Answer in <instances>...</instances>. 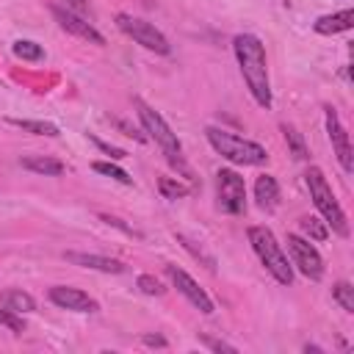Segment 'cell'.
<instances>
[{
  "mask_svg": "<svg viewBox=\"0 0 354 354\" xmlns=\"http://www.w3.org/2000/svg\"><path fill=\"white\" fill-rule=\"evenodd\" d=\"M0 326H8L14 335H22V332H25L22 313H14V310H8V307L0 304Z\"/></svg>",
  "mask_w": 354,
  "mask_h": 354,
  "instance_id": "cell-25",
  "label": "cell"
},
{
  "mask_svg": "<svg viewBox=\"0 0 354 354\" xmlns=\"http://www.w3.org/2000/svg\"><path fill=\"white\" fill-rule=\"evenodd\" d=\"M91 169H94L97 174H105V177H111V180H119L122 185H133V177H130L124 169H119V166H113V163H108V160H94Z\"/></svg>",
  "mask_w": 354,
  "mask_h": 354,
  "instance_id": "cell-22",
  "label": "cell"
},
{
  "mask_svg": "<svg viewBox=\"0 0 354 354\" xmlns=\"http://www.w3.org/2000/svg\"><path fill=\"white\" fill-rule=\"evenodd\" d=\"M116 28L122 30V33H127L136 44H141L144 50H152V53H158V55H169V39L152 25V22H147V19H141V17H133V14H116Z\"/></svg>",
  "mask_w": 354,
  "mask_h": 354,
  "instance_id": "cell-6",
  "label": "cell"
},
{
  "mask_svg": "<svg viewBox=\"0 0 354 354\" xmlns=\"http://www.w3.org/2000/svg\"><path fill=\"white\" fill-rule=\"evenodd\" d=\"M282 136H285V141H288V147H290L293 158L304 160V158L310 155V152H307V144H304V138H301V133H299L293 124H282Z\"/></svg>",
  "mask_w": 354,
  "mask_h": 354,
  "instance_id": "cell-21",
  "label": "cell"
},
{
  "mask_svg": "<svg viewBox=\"0 0 354 354\" xmlns=\"http://www.w3.org/2000/svg\"><path fill=\"white\" fill-rule=\"evenodd\" d=\"M216 199L218 210L238 216L246 210V183L235 169H218L216 171Z\"/></svg>",
  "mask_w": 354,
  "mask_h": 354,
  "instance_id": "cell-7",
  "label": "cell"
},
{
  "mask_svg": "<svg viewBox=\"0 0 354 354\" xmlns=\"http://www.w3.org/2000/svg\"><path fill=\"white\" fill-rule=\"evenodd\" d=\"M158 191H160L163 199H183V196H188V188L183 183H177L174 177H160L158 180Z\"/></svg>",
  "mask_w": 354,
  "mask_h": 354,
  "instance_id": "cell-24",
  "label": "cell"
},
{
  "mask_svg": "<svg viewBox=\"0 0 354 354\" xmlns=\"http://www.w3.org/2000/svg\"><path fill=\"white\" fill-rule=\"evenodd\" d=\"M0 304L8 307V310H14V313H33V310H36L33 296L25 293V290H19V288L3 290V293H0Z\"/></svg>",
  "mask_w": 354,
  "mask_h": 354,
  "instance_id": "cell-17",
  "label": "cell"
},
{
  "mask_svg": "<svg viewBox=\"0 0 354 354\" xmlns=\"http://www.w3.org/2000/svg\"><path fill=\"white\" fill-rule=\"evenodd\" d=\"M141 340H144L147 346H158V348H163V346H166V337H160V335H144Z\"/></svg>",
  "mask_w": 354,
  "mask_h": 354,
  "instance_id": "cell-31",
  "label": "cell"
},
{
  "mask_svg": "<svg viewBox=\"0 0 354 354\" xmlns=\"http://www.w3.org/2000/svg\"><path fill=\"white\" fill-rule=\"evenodd\" d=\"M64 3H66L69 11H75V14H80V17L88 14V3H86V0H64Z\"/></svg>",
  "mask_w": 354,
  "mask_h": 354,
  "instance_id": "cell-30",
  "label": "cell"
},
{
  "mask_svg": "<svg viewBox=\"0 0 354 354\" xmlns=\"http://www.w3.org/2000/svg\"><path fill=\"white\" fill-rule=\"evenodd\" d=\"M202 343L207 346V348H213V351H227V354H235V346H230V343H221V340H213V337H202Z\"/></svg>",
  "mask_w": 354,
  "mask_h": 354,
  "instance_id": "cell-29",
  "label": "cell"
},
{
  "mask_svg": "<svg viewBox=\"0 0 354 354\" xmlns=\"http://www.w3.org/2000/svg\"><path fill=\"white\" fill-rule=\"evenodd\" d=\"M354 25V11L351 8H343L337 14H326V17H318L315 19V33L321 36H335V33H343V30H351Z\"/></svg>",
  "mask_w": 354,
  "mask_h": 354,
  "instance_id": "cell-14",
  "label": "cell"
},
{
  "mask_svg": "<svg viewBox=\"0 0 354 354\" xmlns=\"http://www.w3.org/2000/svg\"><path fill=\"white\" fill-rule=\"evenodd\" d=\"M166 277L171 279V285L199 310V313H205V315H210L213 310H216V304H213V299L205 293V288L191 277V274H185L180 266H166Z\"/></svg>",
  "mask_w": 354,
  "mask_h": 354,
  "instance_id": "cell-9",
  "label": "cell"
},
{
  "mask_svg": "<svg viewBox=\"0 0 354 354\" xmlns=\"http://www.w3.org/2000/svg\"><path fill=\"white\" fill-rule=\"evenodd\" d=\"M133 105H136V113H138V122H141L144 133H149V138L160 147V152L166 155V160H169L171 166H183V147H180L177 133L169 127V122H166L155 108H149L141 97H136Z\"/></svg>",
  "mask_w": 354,
  "mask_h": 354,
  "instance_id": "cell-4",
  "label": "cell"
},
{
  "mask_svg": "<svg viewBox=\"0 0 354 354\" xmlns=\"http://www.w3.org/2000/svg\"><path fill=\"white\" fill-rule=\"evenodd\" d=\"M136 285H138V290L147 293V296H163V293H166V288L160 285V279L152 277V274H141Z\"/></svg>",
  "mask_w": 354,
  "mask_h": 354,
  "instance_id": "cell-26",
  "label": "cell"
},
{
  "mask_svg": "<svg viewBox=\"0 0 354 354\" xmlns=\"http://www.w3.org/2000/svg\"><path fill=\"white\" fill-rule=\"evenodd\" d=\"M304 177H307L310 199H313V205L318 207V213L324 216V221H326V224H332V230H335L337 235H348V221H346V213H343L340 202L335 199L332 185L326 183L324 171H321L318 166H310Z\"/></svg>",
  "mask_w": 354,
  "mask_h": 354,
  "instance_id": "cell-5",
  "label": "cell"
},
{
  "mask_svg": "<svg viewBox=\"0 0 354 354\" xmlns=\"http://www.w3.org/2000/svg\"><path fill=\"white\" fill-rule=\"evenodd\" d=\"M232 50L241 66V75L260 108H271V83H268V64L266 47L254 33H238L232 39Z\"/></svg>",
  "mask_w": 354,
  "mask_h": 354,
  "instance_id": "cell-1",
  "label": "cell"
},
{
  "mask_svg": "<svg viewBox=\"0 0 354 354\" xmlns=\"http://www.w3.org/2000/svg\"><path fill=\"white\" fill-rule=\"evenodd\" d=\"M288 254H290V266H296L307 279H321L324 277V260L318 254V249L301 238V235H288Z\"/></svg>",
  "mask_w": 354,
  "mask_h": 354,
  "instance_id": "cell-8",
  "label": "cell"
},
{
  "mask_svg": "<svg viewBox=\"0 0 354 354\" xmlns=\"http://www.w3.org/2000/svg\"><path fill=\"white\" fill-rule=\"evenodd\" d=\"M50 301L58 304L61 310H72V313H97L100 304L80 288H69V285H55L50 288Z\"/></svg>",
  "mask_w": 354,
  "mask_h": 354,
  "instance_id": "cell-12",
  "label": "cell"
},
{
  "mask_svg": "<svg viewBox=\"0 0 354 354\" xmlns=\"http://www.w3.org/2000/svg\"><path fill=\"white\" fill-rule=\"evenodd\" d=\"M50 11H53L55 22H58L66 33H72V36H77V39L88 41V44H97V47H102V44H105V36H102V33H100V30L86 19V17H80V14L69 11V8H61V6H53Z\"/></svg>",
  "mask_w": 354,
  "mask_h": 354,
  "instance_id": "cell-10",
  "label": "cell"
},
{
  "mask_svg": "<svg viewBox=\"0 0 354 354\" xmlns=\"http://www.w3.org/2000/svg\"><path fill=\"white\" fill-rule=\"evenodd\" d=\"M324 113H326V133H329L332 149H335V155H337L343 171L351 174V171H354V158H351V141H348V133H346V127H343V122H340V116H337V111H335L332 105H326Z\"/></svg>",
  "mask_w": 354,
  "mask_h": 354,
  "instance_id": "cell-11",
  "label": "cell"
},
{
  "mask_svg": "<svg viewBox=\"0 0 354 354\" xmlns=\"http://www.w3.org/2000/svg\"><path fill=\"white\" fill-rule=\"evenodd\" d=\"M299 230H301V235L310 238V241H326V238H329L326 224H324L321 218H315V216H304V218L299 221Z\"/></svg>",
  "mask_w": 354,
  "mask_h": 354,
  "instance_id": "cell-19",
  "label": "cell"
},
{
  "mask_svg": "<svg viewBox=\"0 0 354 354\" xmlns=\"http://www.w3.org/2000/svg\"><path fill=\"white\" fill-rule=\"evenodd\" d=\"M100 218H102L105 224H111V227H116V230H122V232H127V235H133V238H141V235H138V232H136L133 227H127V224H124L122 218H116V216H108V213H100Z\"/></svg>",
  "mask_w": 354,
  "mask_h": 354,
  "instance_id": "cell-28",
  "label": "cell"
},
{
  "mask_svg": "<svg viewBox=\"0 0 354 354\" xmlns=\"http://www.w3.org/2000/svg\"><path fill=\"white\" fill-rule=\"evenodd\" d=\"M88 138H91V141L97 144V149H100V152H105L108 158H113V160H122V158H127V152H124V149H119V147H111L108 141H102V138H97V136H88Z\"/></svg>",
  "mask_w": 354,
  "mask_h": 354,
  "instance_id": "cell-27",
  "label": "cell"
},
{
  "mask_svg": "<svg viewBox=\"0 0 354 354\" xmlns=\"http://www.w3.org/2000/svg\"><path fill=\"white\" fill-rule=\"evenodd\" d=\"M66 263L80 266V268H94V271H105V274H122L124 263L113 260V257H102V254H88V252H64Z\"/></svg>",
  "mask_w": 354,
  "mask_h": 354,
  "instance_id": "cell-13",
  "label": "cell"
},
{
  "mask_svg": "<svg viewBox=\"0 0 354 354\" xmlns=\"http://www.w3.org/2000/svg\"><path fill=\"white\" fill-rule=\"evenodd\" d=\"M8 124H14V127H19L25 133H33V136H50V138L58 136V127L53 122H41V119H14L11 116Z\"/></svg>",
  "mask_w": 354,
  "mask_h": 354,
  "instance_id": "cell-18",
  "label": "cell"
},
{
  "mask_svg": "<svg viewBox=\"0 0 354 354\" xmlns=\"http://www.w3.org/2000/svg\"><path fill=\"white\" fill-rule=\"evenodd\" d=\"M246 238L254 249V254L260 257V263L266 266V271L279 282V285H290L293 282V268L288 263V254L282 252V246L277 243L274 232L268 227H249L246 230Z\"/></svg>",
  "mask_w": 354,
  "mask_h": 354,
  "instance_id": "cell-3",
  "label": "cell"
},
{
  "mask_svg": "<svg viewBox=\"0 0 354 354\" xmlns=\"http://www.w3.org/2000/svg\"><path fill=\"white\" fill-rule=\"evenodd\" d=\"M19 166L28 169V171L44 174V177H58V174H64V163L55 160V158H47V155H22V158H19Z\"/></svg>",
  "mask_w": 354,
  "mask_h": 354,
  "instance_id": "cell-15",
  "label": "cell"
},
{
  "mask_svg": "<svg viewBox=\"0 0 354 354\" xmlns=\"http://www.w3.org/2000/svg\"><path fill=\"white\" fill-rule=\"evenodd\" d=\"M332 299H335L346 313H354V288H351V282H335V285H332Z\"/></svg>",
  "mask_w": 354,
  "mask_h": 354,
  "instance_id": "cell-23",
  "label": "cell"
},
{
  "mask_svg": "<svg viewBox=\"0 0 354 354\" xmlns=\"http://www.w3.org/2000/svg\"><path fill=\"white\" fill-rule=\"evenodd\" d=\"M205 136H207L210 147L218 155H224L230 163H238V166H263V163H268V152L260 144H254L249 138H241V136H235V133H230L224 127H213L210 124L205 130Z\"/></svg>",
  "mask_w": 354,
  "mask_h": 354,
  "instance_id": "cell-2",
  "label": "cell"
},
{
  "mask_svg": "<svg viewBox=\"0 0 354 354\" xmlns=\"http://www.w3.org/2000/svg\"><path fill=\"white\" fill-rule=\"evenodd\" d=\"M254 199H257V205H260L263 210H271V207L277 205V199H279L277 177H271V174H260V177L254 180Z\"/></svg>",
  "mask_w": 354,
  "mask_h": 354,
  "instance_id": "cell-16",
  "label": "cell"
},
{
  "mask_svg": "<svg viewBox=\"0 0 354 354\" xmlns=\"http://www.w3.org/2000/svg\"><path fill=\"white\" fill-rule=\"evenodd\" d=\"M11 53H14L17 58H22V61H41V58H44L41 44H36V41H30V39L14 41V44H11Z\"/></svg>",
  "mask_w": 354,
  "mask_h": 354,
  "instance_id": "cell-20",
  "label": "cell"
}]
</instances>
